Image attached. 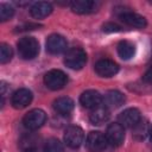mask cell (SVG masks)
I'll use <instances>...</instances> for the list:
<instances>
[{
    "mask_svg": "<svg viewBox=\"0 0 152 152\" xmlns=\"http://www.w3.org/2000/svg\"><path fill=\"white\" fill-rule=\"evenodd\" d=\"M17 46L20 57L24 59H33L39 53V43L33 37H23Z\"/></svg>",
    "mask_w": 152,
    "mask_h": 152,
    "instance_id": "6da1fadb",
    "label": "cell"
},
{
    "mask_svg": "<svg viewBox=\"0 0 152 152\" xmlns=\"http://www.w3.org/2000/svg\"><path fill=\"white\" fill-rule=\"evenodd\" d=\"M86 63H87V53L81 48H72L65 53L64 64L72 70L82 69L86 65Z\"/></svg>",
    "mask_w": 152,
    "mask_h": 152,
    "instance_id": "7a4b0ae2",
    "label": "cell"
},
{
    "mask_svg": "<svg viewBox=\"0 0 152 152\" xmlns=\"http://www.w3.org/2000/svg\"><path fill=\"white\" fill-rule=\"evenodd\" d=\"M46 121V114L40 108H34L25 114L23 119L24 126L30 131H36L40 128Z\"/></svg>",
    "mask_w": 152,
    "mask_h": 152,
    "instance_id": "3957f363",
    "label": "cell"
},
{
    "mask_svg": "<svg viewBox=\"0 0 152 152\" xmlns=\"http://www.w3.org/2000/svg\"><path fill=\"white\" fill-rule=\"evenodd\" d=\"M68 82L66 75L58 69H52L48 71L44 76V83L45 86L51 90H58L62 89Z\"/></svg>",
    "mask_w": 152,
    "mask_h": 152,
    "instance_id": "277c9868",
    "label": "cell"
},
{
    "mask_svg": "<svg viewBox=\"0 0 152 152\" xmlns=\"http://www.w3.org/2000/svg\"><path fill=\"white\" fill-rule=\"evenodd\" d=\"M108 145L106 134H102L101 132L93 131L87 135L86 139V147L89 152H101L103 151Z\"/></svg>",
    "mask_w": 152,
    "mask_h": 152,
    "instance_id": "5b68a950",
    "label": "cell"
},
{
    "mask_svg": "<svg viewBox=\"0 0 152 152\" xmlns=\"http://www.w3.org/2000/svg\"><path fill=\"white\" fill-rule=\"evenodd\" d=\"M118 15H119L120 20L124 21V24H126V25H128L131 27L145 28L146 25H147V21L142 15H140V14H138L135 12L125 10V8H122Z\"/></svg>",
    "mask_w": 152,
    "mask_h": 152,
    "instance_id": "8992f818",
    "label": "cell"
},
{
    "mask_svg": "<svg viewBox=\"0 0 152 152\" xmlns=\"http://www.w3.org/2000/svg\"><path fill=\"white\" fill-rule=\"evenodd\" d=\"M83 129L80 126H69L64 132V142L70 148H77L83 142Z\"/></svg>",
    "mask_w": 152,
    "mask_h": 152,
    "instance_id": "52a82bcc",
    "label": "cell"
},
{
    "mask_svg": "<svg viewBox=\"0 0 152 152\" xmlns=\"http://www.w3.org/2000/svg\"><path fill=\"white\" fill-rule=\"evenodd\" d=\"M106 138L109 145L120 146L125 139V129L119 122L110 124L106 131Z\"/></svg>",
    "mask_w": 152,
    "mask_h": 152,
    "instance_id": "ba28073f",
    "label": "cell"
},
{
    "mask_svg": "<svg viewBox=\"0 0 152 152\" xmlns=\"http://www.w3.org/2000/svg\"><path fill=\"white\" fill-rule=\"evenodd\" d=\"M66 46H68L66 39L61 34L53 33L50 34L46 39V51L52 55H58L64 52L66 50Z\"/></svg>",
    "mask_w": 152,
    "mask_h": 152,
    "instance_id": "9c48e42d",
    "label": "cell"
},
{
    "mask_svg": "<svg viewBox=\"0 0 152 152\" xmlns=\"http://www.w3.org/2000/svg\"><path fill=\"white\" fill-rule=\"evenodd\" d=\"M119 71V65L110 59L103 58L95 63V72L101 77H112Z\"/></svg>",
    "mask_w": 152,
    "mask_h": 152,
    "instance_id": "30bf717a",
    "label": "cell"
},
{
    "mask_svg": "<svg viewBox=\"0 0 152 152\" xmlns=\"http://www.w3.org/2000/svg\"><path fill=\"white\" fill-rule=\"evenodd\" d=\"M32 99H33V95H32L31 90H28L26 88H20L13 93V95L11 97V103L14 108L23 109L32 102Z\"/></svg>",
    "mask_w": 152,
    "mask_h": 152,
    "instance_id": "8fae6325",
    "label": "cell"
},
{
    "mask_svg": "<svg viewBox=\"0 0 152 152\" xmlns=\"http://www.w3.org/2000/svg\"><path fill=\"white\" fill-rule=\"evenodd\" d=\"M20 152H38L40 150V138L33 133L24 134L19 140Z\"/></svg>",
    "mask_w": 152,
    "mask_h": 152,
    "instance_id": "7c38bea8",
    "label": "cell"
},
{
    "mask_svg": "<svg viewBox=\"0 0 152 152\" xmlns=\"http://www.w3.org/2000/svg\"><path fill=\"white\" fill-rule=\"evenodd\" d=\"M118 120H119V124L122 127L133 128L141 120V115H140V112L137 108H127V109H125L124 112L120 113Z\"/></svg>",
    "mask_w": 152,
    "mask_h": 152,
    "instance_id": "4fadbf2b",
    "label": "cell"
},
{
    "mask_svg": "<svg viewBox=\"0 0 152 152\" xmlns=\"http://www.w3.org/2000/svg\"><path fill=\"white\" fill-rule=\"evenodd\" d=\"M80 102L83 107L86 108H90L94 109L99 106H101L102 103V95L97 91V90H86L82 93V95L80 96Z\"/></svg>",
    "mask_w": 152,
    "mask_h": 152,
    "instance_id": "5bb4252c",
    "label": "cell"
},
{
    "mask_svg": "<svg viewBox=\"0 0 152 152\" xmlns=\"http://www.w3.org/2000/svg\"><path fill=\"white\" fill-rule=\"evenodd\" d=\"M103 106L107 108H118L125 102V95L119 90H108L104 96H102Z\"/></svg>",
    "mask_w": 152,
    "mask_h": 152,
    "instance_id": "9a60e30c",
    "label": "cell"
},
{
    "mask_svg": "<svg viewBox=\"0 0 152 152\" xmlns=\"http://www.w3.org/2000/svg\"><path fill=\"white\" fill-rule=\"evenodd\" d=\"M109 116H110V114H109L108 108L106 106H99L91 110V113L89 114V120L93 125L99 126V125L107 122Z\"/></svg>",
    "mask_w": 152,
    "mask_h": 152,
    "instance_id": "2e32d148",
    "label": "cell"
},
{
    "mask_svg": "<svg viewBox=\"0 0 152 152\" xmlns=\"http://www.w3.org/2000/svg\"><path fill=\"white\" fill-rule=\"evenodd\" d=\"M70 7L74 13L77 14H89L94 11H96V4L90 0H77L72 1L70 4Z\"/></svg>",
    "mask_w": 152,
    "mask_h": 152,
    "instance_id": "e0dca14e",
    "label": "cell"
},
{
    "mask_svg": "<svg viewBox=\"0 0 152 152\" xmlns=\"http://www.w3.org/2000/svg\"><path fill=\"white\" fill-rule=\"evenodd\" d=\"M52 12V6L49 2H44V1H39V2H34L30 10V13L33 18L36 19H43L45 17H48L50 13Z\"/></svg>",
    "mask_w": 152,
    "mask_h": 152,
    "instance_id": "ac0fdd59",
    "label": "cell"
},
{
    "mask_svg": "<svg viewBox=\"0 0 152 152\" xmlns=\"http://www.w3.org/2000/svg\"><path fill=\"white\" fill-rule=\"evenodd\" d=\"M53 108H55V110L58 114H61V115H68L74 109V101L70 97H66V96L58 97L53 102Z\"/></svg>",
    "mask_w": 152,
    "mask_h": 152,
    "instance_id": "d6986e66",
    "label": "cell"
},
{
    "mask_svg": "<svg viewBox=\"0 0 152 152\" xmlns=\"http://www.w3.org/2000/svg\"><path fill=\"white\" fill-rule=\"evenodd\" d=\"M118 53L122 59H129L135 53V45L129 40H121L118 44Z\"/></svg>",
    "mask_w": 152,
    "mask_h": 152,
    "instance_id": "ffe728a7",
    "label": "cell"
},
{
    "mask_svg": "<svg viewBox=\"0 0 152 152\" xmlns=\"http://www.w3.org/2000/svg\"><path fill=\"white\" fill-rule=\"evenodd\" d=\"M43 152H63V145L58 139L50 138L44 142Z\"/></svg>",
    "mask_w": 152,
    "mask_h": 152,
    "instance_id": "44dd1931",
    "label": "cell"
},
{
    "mask_svg": "<svg viewBox=\"0 0 152 152\" xmlns=\"http://www.w3.org/2000/svg\"><path fill=\"white\" fill-rule=\"evenodd\" d=\"M133 131H134V137L137 139H144L146 137V134L150 132L148 131V124L146 120H140L134 127H133Z\"/></svg>",
    "mask_w": 152,
    "mask_h": 152,
    "instance_id": "7402d4cb",
    "label": "cell"
},
{
    "mask_svg": "<svg viewBox=\"0 0 152 152\" xmlns=\"http://www.w3.org/2000/svg\"><path fill=\"white\" fill-rule=\"evenodd\" d=\"M13 57V50L8 44L2 43L0 45V63L5 64L7 62H10Z\"/></svg>",
    "mask_w": 152,
    "mask_h": 152,
    "instance_id": "603a6c76",
    "label": "cell"
},
{
    "mask_svg": "<svg viewBox=\"0 0 152 152\" xmlns=\"http://www.w3.org/2000/svg\"><path fill=\"white\" fill-rule=\"evenodd\" d=\"M14 14V8L13 6H11L10 4H1L0 5V20L1 21H6L8 19H11Z\"/></svg>",
    "mask_w": 152,
    "mask_h": 152,
    "instance_id": "cb8c5ba5",
    "label": "cell"
},
{
    "mask_svg": "<svg viewBox=\"0 0 152 152\" xmlns=\"http://www.w3.org/2000/svg\"><path fill=\"white\" fill-rule=\"evenodd\" d=\"M102 30H103V32L110 33V32H119V31H121V27L119 25L114 24V23H106L102 26Z\"/></svg>",
    "mask_w": 152,
    "mask_h": 152,
    "instance_id": "d4e9b609",
    "label": "cell"
},
{
    "mask_svg": "<svg viewBox=\"0 0 152 152\" xmlns=\"http://www.w3.org/2000/svg\"><path fill=\"white\" fill-rule=\"evenodd\" d=\"M142 80L146 83H152V65L146 70V72L142 76Z\"/></svg>",
    "mask_w": 152,
    "mask_h": 152,
    "instance_id": "484cf974",
    "label": "cell"
},
{
    "mask_svg": "<svg viewBox=\"0 0 152 152\" xmlns=\"http://www.w3.org/2000/svg\"><path fill=\"white\" fill-rule=\"evenodd\" d=\"M37 27H39V25H37V24H27L25 26L17 27L18 28L17 31H27V30H33V28H37Z\"/></svg>",
    "mask_w": 152,
    "mask_h": 152,
    "instance_id": "4316f807",
    "label": "cell"
},
{
    "mask_svg": "<svg viewBox=\"0 0 152 152\" xmlns=\"http://www.w3.org/2000/svg\"><path fill=\"white\" fill-rule=\"evenodd\" d=\"M148 133H150V138H151V141H152V126L150 127V132Z\"/></svg>",
    "mask_w": 152,
    "mask_h": 152,
    "instance_id": "83f0119b",
    "label": "cell"
}]
</instances>
